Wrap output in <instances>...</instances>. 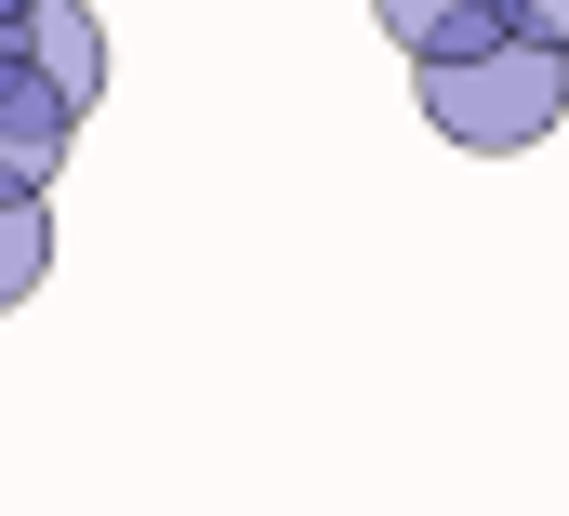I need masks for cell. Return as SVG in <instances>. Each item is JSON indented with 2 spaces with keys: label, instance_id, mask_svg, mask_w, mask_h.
Segmentation results:
<instances>
[{
  "label": "cell",
  "instance_id": "obj_7",
  "mask_svg": "<svg viewBox=\"0 0 569 516\" xmlns=\"http://www.w3.org/2000/svg\"><path fill=\"white\" fill-rule=\"evenodd\" d=\"M27 13H40V0H0V27H27Z\"/></svg>",
  "mask_w": 569,
  "mask_h": 516
},
{
  "label": "cell",
  "instance_id": "obj_6",
  "mask_svg": "<svg viewBox=\"0 0 569 516\" xmlns=\"http://www.w3.org/2000/svg\"><path fill=\"white\" fill-rule=\"evenodd\" d=\"M503 27H517V40H557V53H569V0H503Z\"/></svg>",
  "mask_w": 569,
  "mask_h": 516
},
{
  "label": "cell",
  "instance_id": "obj_3",
  "mask_svg": "<svg viewBox=\"0 0 569 516\" xmlns=\"http://www.w3.org/2000/svg\"><path fill=\"white\" fill-rule=\"evenodd\" d=\"M371 27H385L411 67H450V53H490V40H517V27H503V0H371Z\"/></svg>",
  "mask_w": 569,
  "mask_h": 516
},
{
  "label": "cell",
  "instance_id": "obj_4",
  "mask_svg": "<svg viewBox=\"0 0 569 516\" xmlns=\"http://www.w3.org/2000/svg\"><path fill=\"white\" fill-rule=\"evenodd\" d=\"M13 40H27V53H40V67H53V80L80 93V107L107 93V27H93V0H40V13H27Z\"/></svg>",
  "mask_w": 569,
  "mask_h": 516
},
{
  "label": "cell",
  "instance_id": "obj_5",
  "mask_svg": "<svg viewBox=\"0 0 569 516\" xmlns=\"http://www.w3.org/2000/svg\"><path fill=\"white\" fill-rule=\"evenodd\" d=\"M53 278V199H0V318Z\"/></svg>",
  "mask_w": 569,
  "mask_h": 516
},
{
  "label": "cell",
  "instance_id": "obj_2",
  "mask_svg": "<svg viewBox=\"0 0 569 516\" xmlns=\"http://www.w3.org/2000/svg\"><path fill=\"white\" fill-rule=\"evenodd\" d=\"M80 93L0 27V199H53V172H67V146H80Z\"/></svg>",
  "mask_w": 569,
  "mask_h": 516
},
{
  "label": "cell",
  "instance_id": "obj_1",
  "mask_svg": "<svg viewBox=\"0 0 569 516\" xmlns=\"http://www.w3.org/2000/svg\"><path fill=\"white\" fill-rule=\"evenodd\" d=\"M425 120L463 146V159H517L569 120V53L557 40H490V53H450V67H411Z\"/></svg>",
  "mask_w": 569,
  "mask_h": 516
}]
</instances>
